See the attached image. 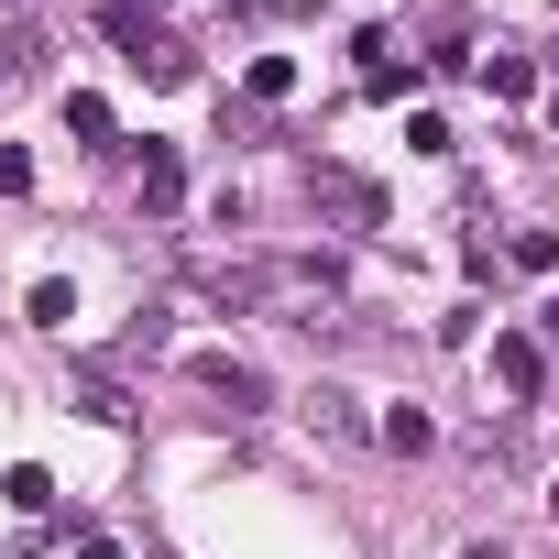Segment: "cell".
<instances>
[{"instance_id": "4fadbf2b", "label": "cell", "mask_w": 559, "mask_h": 559, "mask_svg": "<svg viewBox=\"0 0 559 559\" xmlns=\"http://www.w3.org/2000/svg\"><path fill=\"white\" fill-rule=\"evenodd\" d=\"M0 78H23V34H0Z\"/></svg>"}, {"instance_id": "7a4b0ae2", "label": "cell", "mask_w": 559, "mask_h": 559, "mask_svg": "<svg viewBox=\"0 0 559 559\" xmlns=\"http://www.w3.org/2000/svg\"><path fill=\"white\" fill-rule=\"evenodd\" d=\"M187 373H198V395H219V406H230V417H263V395H274V384H263V373H252V362H230V352H198V362H187Z\"/></svg>"}, {"instance_id": "5b68a950", "label": "cell", "mask_w": 559, "mask_h": 559, "mask_svg": "<svg viewBox=\"0 0 559 559\" xmlns=\"http://www.w3.org/2000/svg\"><path fill=\"white\" fill-rule=\"evenodd\" d=\"M187 198V165H176V143H143V209H176Z\"/></svg>"}, {"instance_id": "2e32d148", "label": "cell", "mask_w": 559, "mask_h": 559, "mask_svg": "<svg viewBox=\"0 0 559 559\" xmlns=\"http://www.w3.org/2000/svg\"><path fill=\"white\" fill-rule=\"evenodd\" d=\"M548 330H559V308H548Z\"/></svg>"}, {"instance_id": "52a82bcc", "label": "cell", "mask_w": 559, "mask_h": 559, "mask_svg": "<svg viewBox=\"0 0 559 559\" xmlns=\"http://www.w3.org/2000/svg\"><path fill=\"white\" fill-rule=\"evenodd\" d=\"M67 132H78V143H110V99L78 88V99H67Z\"/></svg>"}, {"instance_id": "8fae6325", "label": "cell", "mask_w": 559, "mask_h": 559, "mask_svg": "<svg viewBox=\"0 0 559 559\" xmlns=\"http://www.w3.org/2000/svg\"><path fill=\"white\" fill-rule=\"evenodd\" d=\"M483 88H493V99H526V88H537V67H526V56H493V67H483Z\"/></svg>"}, {"instance_id": "9a60e30c", "label": "cell", "mask_w": 559, "mask_h": 559, "mask_svg": "<svg viewBox=\"0 0 559 559\" xmlns=\"http://www.w3.org/2000/svg\"><path fill=\"white\" fill-rule=\"evenodd\" d=\"M548 515H559V493H548Z\"/></svg>"}, {"instance_id": "30bf717a", "label": "cell", "mask_w": 559, "mask_h": 559, "mask_svg": "<svg viewBox=\"0 0 559 559\" xmlns=\"http://www.w3.org/2000/svg\"><path fill=\"white\" fill-rule=\"evenodd\" d=\"M0 493H12V504H23V515H45V504H56V483H45V472H34V461H12V483H0Z\"/></svg>"}, {"instance_id": "6da1fadb", "label": "cell", "mask_w": 559, "mask_h": 559, "mask_svg": "<svg viewBox=\"0 0 559 559\" xmlns=\"http://www.w3.org/2000/svg\"><path fill=\"white\" fill-rule=\"evenodd\" d=\"M308 198H319L341 230H384V187H373V176H352V165H308Z\"/></svg>"}, {"instance_id": "7c38bea8", "label": "cell", "mask_w": 559, "mask_h": 559, "mask_svg": "<svg viewBox=\"0 0 559 559\" xmlns=\"http://www.w3.org/2000/svg\"><path fill=\"white\" fill-rule=\"evenodd\" d=\"M0 198H34V154L23 143H0Z\"/></svg>"}, {"instance_id": "9c48e42d", "label": "cell", "mask_w": 559, "mask_h": 559, "mask_svg": "<svg viewBox=\"0 0 559 559\" xmlns=\"http://www.w3.org/2000/svg\"><path fill=\"white\" fill-rule=\"evenodd\" d=\"M23 319H34V330H56V319H78V297H67V286H56V274H45V286L23 297Z\"/></svg>"}, {"instance_id": "8992f818", "label": "cell", "mask_w": 559, "mask_h": 559, "mask_svg": "<svg viewBox=\"0 0 559 559\" xmlns=\"http://www.w3.org/2000/svg\"><path fill=\"white\" fill-rule=\"evenodd\" d=\"M143 78H154V88H187V78H198V56H187V45H176V34H165V45H154V56H143Z\"/></svg>"}, {"instance_id": "ba28073f", "label": "cell", "mask_w": 559, "mask_h": 559, "mask_svg": "<svg viewBox=\"0 0 559 559\" xmlns=\"http://www.w3.org/2000/svg\"><path fill=\"white\" fill-rule=\"evenodd\" d=\"M308 428H319V439H362V417H352V395H308Z\"/></svg>"}, {"instance_id": "277c9868", "label": "cell", "mask_w": 559, "mask_h": 559, "mask_svg": "<svg viewBox=\"0 0 559 559\" xmlns=\"http://www.w3.org/2000/svg\"><path fill=\"white\" fill-rule=\"evenodd\" d=\"M99 34H110V45H121L132 67H143V56L165 45V34H154V12H143V0H110V12H99Z\"/></svg>"}, {"instance_id": "3957f363", "label": "cell", "mask_w": 559, "mask_h": 559, "mask_svg": "<svg viewBox=\"0 0 559 559\" xmlns=\"http://www.w3.org/2000/svg\"><path fill=\"white\" fill-rule=\"evenodd\" d=\"M493 384H504L515 406H526V395H548V352H537L526 330H504V341H493Z\"/></svg>"}, {"instance_id": "5bb4252c", "label": "cell", "mask_w": 559, "mask_h": 559, "mask_svg": "<svg viewBox=\"0 0 559 559\" xmlns=\"http://www.w3.org/2000/svg\"><path fill=\"white\" fill-rule=\"evenodd\" d=\"M472 559H504V548H493V537H483V548H472Z\"/></svg>"}]
</instances>
